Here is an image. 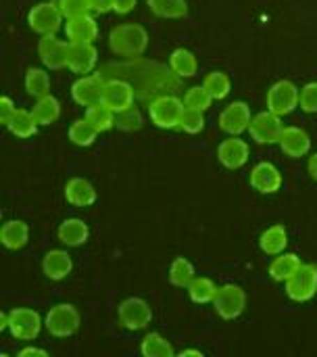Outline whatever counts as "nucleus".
Instances as JSON below:
<instances>
[{
	"mask_svg": "<svg viewBox=\"0 0 317 357\" xmlns=\"http://www.w3.org/2000/svg\"><path fill=\"white\" fill-rule=\"evenodd\" d=\"M280 149L293 157V159H299V157H305L311 149V140H309V134L301 128H284L282 132V138H280Z\"/></svg>",
	"mask_w": 317,
	"mask_h": 357,
	"instance_id": "obj_19",
	"label": "nucleus"
},
{
	"mask_svg": "<svg viewBox=\"0 0 317 357\" xmlns=\"http://www.w3.org/2000/svg\"><path fill=\"white\" fill-rule=\"evenodd\" d=\"M38 54H40V61H42L48 69L59 71V69L67 67L69 42L59 40L54 33L42 36V40L38 42Z\"/></svg>",
	"mask_w": 317,
	"mask_h": 357,
	"instance_id": "obj_11",
	"label": "nucleus"
},
{
	"mask_svg": "<svg viewBox=\"0 0 317 357\" xmlns=\"http://www.w3.org/2000/svg\"><path fill=\"white\" fill-rule=\"evenodd\" d=\"M96 136H98V132L94 130V126L86 117L73 121L71 128H69V140L73 144H77V146H90V144H94Z\"/></svg>",
	"mask_w": 317,
	"mask_h": 357,
	"instance_id": "obj_35",
	"label": "nucleus"
},
{
	"mask_svg": "<svg viewBox=\"0 0 317 357\" xmlns=\"http://www.w3.org/2000/svg\"><path fill=\"white\" fill-rule=\"evenodd\" d=\"M25 90L33 98H42L50 94V75L44 69L29 67L25 73Z\"/></svg>",
	"mask_w": 317,
	"mask_h": 357,
	"instance_id": "obj_29",
	"label": "nucleus"
},
{
	"mask_svg": "<svg viewBox=\"0 0 317 357\" xmlns=\"http://www.w3.org/2000/svg\"><path fill=\"white\" fill-rule=\"evenodd\" d=\"M98 63V50L92 44L84 42H69L67 67L75 73H90Z\"/></svg>",
	"mask_w": 317,
	"mask_h": 357,
	"instance_id": "obj_17",
	"label": "nucleus"
},
{
	"mask_svg": "<svg viewBox=\"0 0 317 357\" xmlns=\"http://www.w3.org/2000/svg\"><path fill=\"white\" fill-rule=\"evenodd\" d=\"M92 126L94 130L100 134V132H107L115 126V111L109 109L105 102H98V105H92V107H86V115H84Z\"/></svg>",
	"mask_w": 317,
	"mask_h": 357,
	"instance_id": "obj_30",
	"label": "nucleus"
},
{
	"mask_svg": "<svg viewBox=\"0 0 317 357\" xmlns=\"http://www.w3.org/2000/svg\"><path fill=\"white\" fill-rule=\"evenodd\" d=\"M301 264L303 261L299 259V255H295V253H280L272 261V266H270V276L276 282H286L301 268Z\"/></svg>",
	"mask_w": 317,
	"mask_h": 357,
	"instance_id": "obj_25",
	"label": "nucleus"
},
{
	"mask_svg": "<svg viewBox=\"0 0 317 357\" xmlns=\"http://www.w3.org/2000/svg\"><path fill=\"white\" fill-rule=\"evenodd\" d=\"M150 10L163 19H182L188 13L186 0H148Z\"/></svg>",
	"mask_w": 317,
	"mask_h": 357,
	"instance_id": "obj_31",
	"label": "nucleus"
},
{
	"mask_svg": "<svg viewBox=\"0 0 317 357\" xmlns=\"http://www.w3.org/2000/svg\"><path fill=\"white\" fill-rule=\"evenodd\" d=\"M259 245L263 249V253L268 255H280L286 251V245H288V234H286V228L276 224L272 228H268L261 238H259Z\"/></svg>",
	"mask_w": 317,
	"mask_h": 357,
	"instance_id": "obj_24",
	"label": "nucleus"
},
{
	"mask_svg": "<svg viewBox=\"0 0 317 357\" xmlns=\"http://www.w3.org/2000/svg\"><path fill=\"white\" fill-rule=\"evenodd\" d=\"M317 293V266L301 264V268L286 280V295L293 301H309Z\"/></svg>",
	"mask_w": 317,
	"mask_h": 357,
	"instance_id": "obj_5",
	"label": "nucleus"
},
{
	"mask_svg": "<svg viewBox=\"0 0 317 357\" xmlns=\"http://www.w3.org/2000/svg\"><path fill=\"white\" fill-rule=\"evenodd\" d=\"M31 113H33V117H36V121L40 126H48V123H52V121L59 119V115H61V102L52 94L42 96V98H36V107L31 109Z\"/></svg>",
	"mask_w": 317,
	"mask_h": 357,
	"instance_id": "obj_27",
	"label": "nucleus"
},
{
	"mask_svg": "<svg viewBox=\"0 0 317 357\" xmlns=\"http://www.w3.org/2000/svg\"><path fill=\"white\" fill-rule=\"evenodd\" d=\"M94 13H109L115 8V0H90Z\"/></svg>",
	"mask_w": 317,
	"mask_h": 357,
	"instance_id": "obj_43",
	"label": "nucleus"
},
{
	"mask_svg": "<svg viewBox=\"0 0 317 357\" xmlns=\"http://www.w3.org/2000/svg\"><path fill=\"white\" fill-rule=\"evenodd\" d=\"M282 132H284V126H282L280 115L272 113L270 109L263 111V113H257L251 119V126H249V134L259 144H276V142H280Z\"/></svg>",
	"mask_w": 317,
	"mask_h": 357,
	"instance_id": "obj_7",
	"label": "nucleus"
},
{
	"mask_svg": "<svg viewBox=\"0 0 317 357\" xmlns=\"http://www.w3.org/2000/svg\"><path fill=\"white\" fill-rule=\"evenodd\" d=\"M63 10L59 6V2H40L36 4L29 15H27V23L29 27L40 33V36H50L56 33L61 23H63Z\"/></svg>",
	"mask_w": 317,
	"mask_h": 357,
	"instance_id": "obj_4",
	"label": "nucleus"
},
{
	"mask_svg": "<svg viewBox=\"0 0 317 357\" xmlns=\"http://www.w3.org/2000/svg\"><path fill=\"white\" fill-rule=\"evenodd\" d=\"M251 119H253V115H251L249 105L242 102V100H236V102H232L230 107H226L222 111V115H219V128L226 134H230V136H238L245 130H249Z\"/></svg>",
	"mask_w": 317,
	"mask_h": 357,
	"instance_id": "obj_13",
	"label": "nucleus"
},
{
	"mask_svg": "<svg viewBox=\"0 0 317 357\" xmlns=\"http://www.w3.org/2000/svg\"><path fill=\"white\" fill-rule=\"evenodd\" d=\"M38 121L33 117L31 111H23V109H17V113L13 115V119L6 123V128L10 130V134H15L17 138H29L38 132Z\"/></svg>",
	"mask_w": 317,
	"mask_h": 357,
	"instance_id": "obj_28",
	"label": "nucleus"
},
{
	"mask_svg": "<svg viewBox=\"0 0 317 357\" xmlns=\"http://www.w3.org/2000/svg\"><path fill=\"white\" fill-rule=\"evenodd\" d=\"M65 33L69 42H84V44H92L98 36V23L96 19L88 13V15H77V17H69L65 21Z\"/></svg>",
	"mask_w": 317,
	"mask_h": 357,
	"instance_id": "obj_15",
	"label": "nucleus"
},
{
	"mask_svg": "<svg viewBox=\"0 0 317 357\" xmlns=\"http://www.w3.org/2000/svg\"><path fill=\"white\" fill-rule=\"evenodd\" d=\"M105 84L100 75H84L73 82L71 86V96L77 105L82 107H92L102 102L105 96Z\"/></svg>",
	"mask_w": 317,
	"mask_h": 357,
	"instance_id": "obj_12",
	"label": "nucleus"
},
{
	"mask_svg": "<svg viewBox=\"0 0 317 357\" xmlns=\"http://www.w3.org/2000/svg\"><path fill=\"white\" fill-rule=\"evenodd\" d=\"M213 102V96L209 94V90L205 86H192L188 88L186 96H184V105L188 109H199V111H207Z\"/></svg>",
	"mask_w": 317,
	"mask_h": 357,
	"instance_id": "obj_38",
	"label": "nucleus"
},
{
	"mask_svg": "<svg viewBox=\"0 0 317 357\" xmlns=\"http://www.w3.org/2000/svg\"><path fill=\"white\" fill-rule=\"evenodd\" d=\"M299 96H301V90L291 79H280L268 92V109L284 117L299 107Z\"/></svg>",
	"mask_w": 317,
	"mask_h": 357,
	"instance_id": "obj_6",
	"label": "nucleus"
},
{
	"mask_svg": "<svg viewBox=\"0 0 317 357\" xmlns=\"http://www.w3.org/2000/svg\"><path fill=\"white\" fill-rule=\"evenodd\" d=\"M249 155H251L249 144L245 140H240L238 136L226 138L217 149V159L228 169H240L249 161Z\"/></svg>",
	"mask_w": 317,
	"mask_h": 357,
	"instance_id": "obj_14",
	"label": "nucleus"
},
{
	"mask_svg": "<svg viewBox=\"0 0 317 357\" xmlns=\"http://www.w3.org/2000/svg\"><path fill=\"white\" fill-rule=\"evenodd\" d=\"M136 2L138 0H115V13H119V15H127V13H132L134 8H136Z\"/></svg>",
	"mask_w": 317,
	"mask_h": 357,
	"instance_id": "obj_44",
	"label": "nucleus"
},
{
	"mask_svg": "<svg viewBox=\"0 0 317 357\" xmlns=\"http://www.w3.org/2000/svg\"><path fill=\"white\" fill-rule=\"evenodd\" d=\"M8 331L19 341H31L42 331V320L38 312L29 307H17L8 314Z\"/></svg>",
	"mask_w": 317,
	"mask_h": 357,
	"instance_id": "obj_10",
	"label": "nucleus"
},
{
	"mask_svg": "<svg viewBox=\"0 0 317 357\" xmlns=\"http://www.w3.org/2000/svg\"><path fill=\"white\" fill-rule=\"evenodd\" d=\"M213 307L219 314V318L236 320L238 316H242V312L247 307V295L236 284H224V287H219V291L213 299Z\"/></svg>",
	"mask_w": 317,
	"mask_h": 357,
	"instance_id": "obj_8",
	"label": "nucleus"
},
{
	"mask_svg": "<svg viewBox=\"0 0 317 357\" xmlns=\"http://www.w3.org/2000/svg\"><path fill=\"white\" fill-rule=\"evenodd\" d=\"M65 199L75 207H90L96 201V190L88 180L71 178L65 184Z\"/></svg>",
	"mask_w": 317,
	"mask_h": 357,
	"instance_id": "obj_21",
	"label": "nucleus"
},
{
	"mask_svg": "<svg viewBox=\"0 0 317 357\" xmlns=\"http://www.w3.org/2000/svg\"><path fill=\"white\" fill-rule=\"evenodd\" d=\"M42 270L44 274L50 278V280H63L71 274L73 270V261L69 257L67 251H61V249H52L44 255L42 259Z\"/></svg>",
	"mask_w": 317,
	"mask_h": 357,
	"instance_id": "obj_20",
	"label": "nucleus"
},
{
	"mask_svg": "<svg viewBox=\"0 0 317 357\" xmlns=\"http://www.w3.org/2000/svg\"><path fill=\"white\" fill-rule=\"evenodd\" d=\"M203 86L209 90V94L213 96V100L226 98V96L230 94V88H232L230 77H228L226 73H222V71H211V73H207L205 79H203Z\"/></svg>",
	"mask_w": 317,
	"mask_h": 357,
	"instance_id": "obj_36",
	"label": "nucleus"
},
{
	"mask_svg": "<svg viewBox=\"0 0 317 357\" xmlns=\"http://www.w3.org/2000/svg\"><path fill=\"white\" fill-rule=\"evenodd\" d=\"M194 266L186 259V257H178L173 259L171 268H169V282L173 287H180V289H188L190 282L194 280Z\"/></svg>",
	"mask_w": 317,
	"mask_h": 357,
	"instance_id": "obj_32",
	"label": "nucleus"
},
{
	"mask_svg": "<svg viewBox=\"0 0 317 357\" xmlns=\"http://www.w3.org/2000/svg\"><path fill=\"white\" fill-rule=\"evenodd\" d=\"M102 102L113 109L115 113L127 109L134 105V88L123 82V79H111L105 84V96H102Z\"/></svg>",
	"mask_w": 317,
	"mask_h": 357,
	"instance_id": "obj_18",
	"label": "nucleus"
},
{
	"mask_svg": "<svg viewBox=\"0 0 317 357\" xmlns=\"http://www.w3.org/2000/svg\"><path fill=\"white\" fill-rule=\"evenodd\" d=\"M186 356L201 357V356H203V354H201V351H192V349H186V351H182V354H180V357H186Z\"/></svg>",
	"mask_w": 317,
	"mask_h": 357,
	"instance_id": "obj_47",
	"label": "nucleus"
},
{
	"mask_svg": "<svg viewBox=\"0 0 317 357\" xmlns=\"http://www.w3.org/2000/svg\"><path fill=\"white\" fill-rule=\"evenodd\" d=\"M29 238V226L21 220H10L0 230V241L8 251H19L27 245Z\"/></svg>",
	"mask_w": 317,
	"mask_h": 357,
	"instance_id": "obj_22",
	"label": "nucleus"
},
{
	"mask_svg": "<svg viewBox=\"0 0 317 357\" xmlns=\"http://www.w3.org/2000/svg\"><path fill=\"white\" fill-rule=\"evenodd\" d=\"M217 291H219V287H217L213 280H209V278H194V280L190 282V287H188L190 299H192L194 303H201V305L213 303Z\"/></svg>",
	"mask_w": 317,
	"mask_h": 357,
	"instance_id": "obj_34",
	"label": "nucleus"
},
{
	"mask_svg": "<svg viewBox=\"0 0 317 357\" xmlns=\"http://www.w3.org/2000/svg\"><path fill=\"white\" fill-rule=\"evenodd\" d=\"M180 128L186 132V134H199L203 128H205V111H199V109H184V115H182V121H180Z\"/></svg>",
	"mask_w": 317,
	"mask_h": 357,
	"instance_id": "obj_39",
	"label": "nucleus"
},
{
	"mask_svg": "<svg viewBox=\"0 0 317 357\" xmlns=\"http://www.w3.org/2000/svg\"><path fill=\"white\" fill-rule=\"evenodd\" d=\"M25 356H42L46 357L48 354L44 351V349H38V347H27V349H21L19 351V357H25Z\"/></svg>",
	"mask_w": 317,
	"mask_h": 357,
	"instance_id": "obj_45",
	"label": "nucleus"
},
{
	"mask_svg": "<svg viewBox=\"0 0 317 357\" xmlns=\"http://www.w3.org/2000/svg\"><path fill=\"white\" fill-rule=\"evenodd\" d=\"M59 6H61L65 19L77 17V15H88L92 10L90 0H59Z\"/></svg>",
	"mask_w": 317,
	"mask_h": 357,
	"instance_id": "obj_40",
	"label": "nucleus"
},
{
	"mask_svg": "<svg viewBox=\"0 0 317 357\" xmlns=\"http://www.w3.org/2000/svg\"><path fill=\"white\" fill-rule=\"evenodd\" d=\"M169 67L173 73H178L180 77H192L199 69L196 56L186 50V48H176L169 56Z\"/></svg>",
	"mask_w": 317,
	"mask_h": 357,
	"instance_id": "obj_26",
	"label": "nucleus"
},
{
	"mask_svg": "<svg viewBox=\"0 0 317 357\" xmlns=\"http://www.w3.org/2000/svg\"><path fill=\"white\" fill-rule=\"evenodd\" d=\"M140 351H142L144 357H173L171 343L165 337L157 335V333H150V335L144 337V341L140 345Z\"/></svg>",
	"mask_w": 317,
	"mask_h": 357,
	"instance_id": "obj_33",
	"label": "nucleus"
},
{
	"mask_svg": "<svg viewBox=\"0 0 317 357\" xmlns=\"http://www.w3.org/2000/svg\"><path fill=\"white\" fill-rule=\"evenodd\" d=\"M251 184L261 195H274L282 186V174L278 172V167L274 163L261 161L251 172Z\"/></svg>",
	"mask_w": 317,
	"mask_h": 357,
	"instance_id": "obj_16",
	"label": "nucleus"
},
{
	"mask_svg": "<svg viewBox=\"0 0 317 357\" xmlns=\"http://www.w3.org/2000/svg\"><path fill=\"white\" fill-rule=\"evenodd\" d=\"M79 314L73 305L69 303H61V305H54L48 314H46V320H44V326L46 331L52 335V337H59V339H65V337H71L77 333L79 328Z\"/></svg>",
	"mask_w": 317,
	"mask_h": 357,
	"instance_id": "obj_3",
	"label": "nucleus"
},
{
	"mask_svg": "<svg viewBox=\"0 0 317 357\" xmlns=\"http://www.w3.org/2000/svg\"><path fill=\"white\" fill-rule=\"evenodd\" d=\"M142 123H144L142 113L134 105L127 107V109H123V111H119V113H115V126L119 130H123V132H136V130L142 128Z\"/></svg>",
	"mask_w": 317,
	"mask_h": 357,
	"instance_id": "obj_37",
	"label": "nucleus"
},
{
	"mask_svg": "<svg viewBox=\"0 0 317 357\" xmlns=\"http://www.w3.org/2000/svg\"><path fill=\"white\" fill-rule=\"evenodd\" d=\"M109 46L119 56H140L148 46V33L142 25L136 23H123L111 29L109 33Z\"/></svg>",
	"mask_w": 317,
	"mask_h": 357,
	"instance_id": "obj_1",
	"label": "nucleus"
},
{
	"mask_svg": "<svg viewBox=\"0 0 317 357\" xmlns=\"http://www.w3.org/2000/svg\"><path fill=\"white\" fill-rule=\"evenodd\" d=\"M117 316H119V322L127 331H144L153 322V310L140 297H130V299L121 301Z\"/></svg>",
	"mask_w": 317,
	"mask_h": 357,
	"instance_id": "obj_9",
	"label": "nucleus"
},
{
	"mask_svg": "<svg viewBox=\"0 0 317 357\" xmlns=\"http://www.w3.org/2000/svg\"><path fill=\"white\" fill-rule=\"evenodd\" d=\"M184 109H186V105L178 96H159L150 102L148 115L157 128L169 130V128H180Z\"/></svg>",
	"mask_w": 317,
	"mask_h": 357,
	"instance_id": "obj_2",
	"label": "nucleus"
},
{
	"mask_svg": "<svg viewBox=\"0 0 317 357\" xmlns=\"http://www.w3.org/2000/svg\"><path fill=\"white\" fill-rule=\"evenodd\" d=\"M309 174L314 180H317V153L314 157H309Z\"/></svg>",
	"mask_w": 317,
	"mask_h": 357,
	"instance_id": "obj_46",
	"label": "nucleus"
},
{
	"mask_svg": "<svg viewBox=\"0 0 317 357\" xmlns=\"http://www.w3.org/2000/svg\"><path fill=\"white\" fill-rule=\"evenodd\" d=\"M17 113V107H15V102L8 98V96H2L0 98V121L6 126L10 119H13V115Z\"/></svg>",
	"mask_w": 317,
	"mask_h": 357,
	"instance_id": "obj_42",
	"label": "nucleus"
},
{
	"mask_svg": "<svg viewBox=\"0 0 317 357\" xmlns=\"http://www.w3.org/2000/svg\"><path fill=\"white\" fill-rule=\"evenodd\" d=\"M59 241L67 247H82L88 238H90V228L77 220V218H71V220H65L61 226H59Z\"/></svg>",
	"mask_w": 317,
	"mask_h": 357,
	"instance_id": "obj_23",
	"label": "nucleus"
},
{
	"mask_svg": "<svg viewBox=\"0 0 317 357\" xmlns=\"http://www.w3.org/2000/svg\"><path fill=\"white\" fill-rule=\"evenodd\" d=\"M299 107L307 113H317V82H309L307 86H303Z\"/></svg>",
	"mask_w": 317,
	"mask_h": 357,
	"instance_id": "obj_41",
	"label": "nucleus"
}]
</instances>
